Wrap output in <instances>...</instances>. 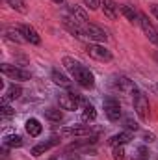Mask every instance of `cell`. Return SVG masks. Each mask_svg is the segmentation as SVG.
<instances>
[{"mask_svg": "<svg viewBox=\"0 0 158 160\" xmlns=\"http://www.w3.org/2000/svg\"><path fill=\"white\" fill-rule=\"evenodd\" d=\"M4 147H7V149H15V147H22V138L19 136V134H7V136H4Z\"/></svg>", "mask_w": 158, "mask_h": 160, "instance_id": "obj_17", "label": "cell"}, {"mask_svg": "<svg viewBox=\"0 0 158 160\" xmlns=\"http://www.w3.org/2000/svg\"><path fill=\"white\" fill-rule=\"evenodd\" d=\"M151 11H153V15L156 17V21H158V4H155V6L151 8Z\"/></svg>", "mask_w": 158, "mask_h": 160, "instance_id": "obj_27", "label": "cell"}, {"mask_svg": "<svg viewBox=\"0 0 158 160\" xmlns=\"http://www.w3.org/2000/svg\"><path fill=\"white\" fill-rule=\"evenodd\" d=\"M63 67L67 69V73L71 75V78L75 80L80 88H84V89L95 88V77H93V73L84 63H80L78 60H75L71 56H65L63 58Z\"/></svg>", "mask_w": 158, "mask_h": 160, "instance_id": "obj_1", "label": "cell"}, {"mask_svg": "<svg viewBox=\"0 0 158 160\" xmlns=\"http://www.w3.org/2000/svg\"><path fill=\"white\" fill-rule=\"evenodd\" d=\"M140 26H141V30H143V34L149 38V39L153 41L155 45H158V30L149 22V19H147V15H140Z\"/></svg>", "mask_w": 158, "mask_h": 160, "instance_id": "obj_10", "label": "cell"}, {"mask_svg": "<svg viewBox=\"0 0 158 160\" xmlns=\"http://www.w3.org/2000/svg\"><path fill=\"white\" fill-rule=\"evenodd\" d=\"M82 101H84V99L80 97L78 93H75V91H71V89H67V91L60 93V97H58L60 108H62V110H69V112L78 110L80 104H82Z\"/></svg>", "mask_w": 158, "mask_h": 160, "instance_id": "obj_3", "label": "cell"}, {"mask_svg": "<svg viewBox=\"0 0 158 160\" xmlns=\"http://www.w3.org/2000/svg\"><path fill=\"white\" fill-rule=\"evenodd\" d=\"M52 2H56V4H62V2H63V0H52Z\"/></svg>", "mask_w": 158, "mask_h": 160, "instance_id": "obj_28", "label": "cell"}, {"mask_svg": "<svg viewBox=\"0 0 158 160\" xmlns=\"http://www.w3.org/2000/svg\"><path fill=\"white\" fill-rule=\"evenodd\" d=\"M60 143V136H52L50 140H47V142H41L37 145H34L32 147V155L34 157H39V155H45L47 151H50L52 147H56Z\"/></svg>", "mask_w": 158, "mask_h": 160, "instance_id": "obj_11", "label": "cell"}, {"mask_svg": "<svg viewBox=\"0 0 158 160\" xmlns=\"http://www.w3.org/2000/svg\"><path fill=\"white\" fill-rule=\"evenodd\" d=\"M50 77H52V80H54L56 86H62V88H65V89H71L73 80L69 78V77H65L63 73H60V69H52V71H50Z\"/></svg>", "mask_w": 158, "mask_h": 160, "instance_id": "obj_15", "label": "cell"}, {"mask_svg": "<svg viewBox=\"0 0 158 160\" xmlns=\"http://www.w3.org/2000/svg\"><path fill=\"white\" fill-rule=\"evenodd\" d=\"M0 114H2V118H4V119H9V118H13V116H15V110H13L9 104H7V101H2Z\"/></svg>", "mask_w": 158, "mask_h": 160, "instance_id": "obj_24", "label": "cell"}, {"mask_svg": "<svg viewBox=\"0 0 158 160\" xmlns=\"http://www.w3.org/2000/svg\"><path fill=\"white\" fill-rule=\"evenodd\" d=\"M110 86L116 91H125V93H134L136 91V84L130 78H126V77H112Z\"/></svg>", "mask_w": 158, "mask_h": 160, "instance_id": "obj_8", "label": "cell"}, {"mask_svg": "<svg viewBox=\"0 0 158 160\" xmlns=\"http://www.w3.org/2000/svg\"><path fill=\"white\" fill-rule=\"evenodd\" d=\"M45 118L48 121H52V123H60L63 119V114L60 112V108H47L45 110Z\"/></svg>", "mask_w": 158, "mask_h": 160, "instance_id": "obj_22", "label": "cell"}, {"mask_svg": "<svg viewBox=\"0 0 158 160\" xmlns=\"http://www.w3.org/2000/svg\"><path fill=\"white\" fill-rule=\"evenodd\" d=\"M95 128L91 125H71V127H63L60 130V136L63 138H86V136H93Z\"/></svg>", "mask_w": 158, "mask_h": 160, "instance_id": "obj_4", "label": "cell"}, {"mask_svg": "<svg viewBox=\"0 0 158 160\" xmlns=\"http://www.w3.org/2000/svg\"><path fill=\"white\" fill-rule=\"evenodd\" d=\"M102 108H104V116L110 121H119L123 116V110H121V102H119L116 97L108 95L102 99Z\"/></svg>", "mask_w": 158, "mask_h": 160, "instance_id": "obj_5", "label": "cell"}, {"mask_svg": "<svg viewBox=\"0 0 158 160\" xmlns=\"http://www.w3.org/2000/svg\"><path fill=\"white\" fill-rule=\"evenodd\" d=\"M24 128H26V132H28L32 138H37L41 132H43V125H41L39 119H36V118L26 119V123H24Z\"/></svg>", "mask_w": 158, "mask_h": 160, "instance_id": "obj_16", "label": "cell"}, {"mask_svg": "<svg viewBox=\"0 0 158 160\" xmlns=\"http://www.w3.org/2000/svg\"><path fill=\"white\" fill-rule=\"evenodd\" d=\"M19 28V32L22 34V38L26 43H32V45H41V36L37 34V30L34 28V26H30V24H19L17 26Z\"/></svg>", "mask_w": 158, "mask_h": 160, "instance_id": "obj_9", "label": "cell"}, {"mask_svg": "<svg viewBox=\"0 0 158 160\" xmlns=\"http://www.w3.org/2000/svg\"><path fill=\"white\" fill-rule=\"evenodd\" d=\"M132 95H134V97H132V101H134V112L138 114V118L141 121H147L149 116H151V106H149L147 95H145L141 89H138V88H136V91H134Z\"/></svg>", "mask_w": 158, "mask_h": 160, "instance_id": "obj_2", "label": "cell"}, {"mask_svg": "<svg viewBox=\"0 0 158 160\" xmlns=\"http://www.w3.org/2000/svg\"><path fill=\"white\" fill-rule=\"evenodd\" d=\"M69 13H71V17L77 19V21H87V13H86V9L80 8V6H77V4L69 6Z\"/></svg>", "mask_w": 158, "mask_h": 160, "instance_id": "obj_19", "label": "cell"}, {"mask_svg": "<svg viewBox=\"0 0 158 160\" xmlns=\"http://www.w3.org/2000/svg\"><path fill=\"white\" fill-rule=\"evenodd\" d=\"M80 108H82V121H86V123H89V121H95L97 119V110H95V106L91 104V102H87L86 99L82 101V104H80Z\"/></svg>", "mask_w": 158, "mask_h": 160, "instance_id": "obj_13", "label": "cell"}, {"mask_svg": "<svg viewBox=\"0 0 158 160\" xmlns=\"http://www.w3.org/2000/svg\"><path fill=\"white\" fill-rule=\"evenodd\" d=\"M11 9H15V11H19V13H26L28 9H26V4H24V0H4Z\"/></svg>", "mask_w": 158, "mask_h": 160, "instance_id": "obj_23", "label": "cell"}, {"mask_svg": "<svg viewBox=\"0 0 158 160\" xmlns=\"http://www.w3.org/2000/svg\"><path fill=\"white\" fill-rule=\"evenodd\" d=\"M0 71H2L4 77H7V78H11V80H21V82H24V80L32 78L30 71H26V69H22V67H17V65H11V63H2V65H0Z\"/></svg>", "mask_w": 158, "mask_h": 160, "instance_id": "obj_7", "label": "cell"}, {"mask_svg": "<svg viewBox=\"0 0 158 160\" xmlns=\"http://www.w3.org/2000/svg\"><path fill=\"white\" fill-rule=\"evenodd\" d=\"M119 11H121V13H123L130 22H140V15H138L130 6H119Z\"/></svg>", "mask_w": 158, "mask_h": 160, "instance_id": "obj_21", "label": "cell"}, {"mask_svg": "<svg viewBox=\"0 0 158 160\" xmlns=\"http://www.w3.org/2000/svg\"><path fill=\"white\" fill-rule=\"evenodd\" d=\"M4 36H6V39H9V41L24 43V38H22V34L19 32V28H6V30H4Z\"/></svg>", "mask_w": 158, "mask_h": 160, "instance_id": "obj_20", "label": "cell"}, {"mask_svg": "<svg viewBox=\"0 0 158 160\" xmlns=\"http://www.w3.org/2000/svg\"><path fill=\"white\" fill-rule=\"evenodd\" d=\"M101 6H102L104 15H106L110 21H116V19L119 17V13H121V11H119V6L114 2V0H102Z\"/></svg>", "mask_w": 158, "mask_h": 160, "instance_id": "obj_12", "label": "cell"}, {"mask_svg": "<svg viewBox=\"0 0 158 160\" xmlns=\"http://www.w3.org/2000/svg\"><path fill=\"white\" fill-rule=\"evenodd\" d=\"M155 58H156V62H158V52H156V56H155Z\"/></svg>", "mask_w": 158, "mask_h": 160, "instance_id": "obj_29", "label": "cell"}, {"mask_svg": "<svg viewBox=\"0 0 158 160\" xmlns=\"http://www.w3.org/2000/svg\"><path fill=\"white\" fill-rule=\"evenodd\" d=\"M102 4V0H84V6H87L89 9H99Z\"/></svg>", "mask_w": 158, "mask_h": 160, "instance_id": "obj_25", "label": "cell"}, {"mask_svg": "<svg viewBox=\"0 0 158 160\" xmlns=\"http://www.w3.org/2000/svg\"><path fill=\"white\" fill-rule=\"evenodd\" d=\"M114 158L116 160H125V149H123V145L114 147Z\"/></svg>", "mask_w": 158, "mask_h": 160, "instance_id": "obj_26", "label": "cell"}, {"mask_svg": "<svg viewBox=\"0 0 158 160\" xmlns=\"http://www.w3.org/2000/svg\"><path fill=\"white\" fill-rule=\"evenodd\" d=\"M86 54L97 62H112L114 56L112 52L104 47V45H99V43H87L86 45Z\"/></svg>", "mask_w": 158, "mask_h": 160, "instance_id": "obj_6", "label": "cell"}, {"mask_svg": "<svg viewBox=\"0 0 158 160\" xmlns=\"http://www.w3.org/2000/svg\"><path fill=\"white\" fill-rule=\"evenodd\" d=\"M22 95V89H21V86H15V84H11L6 91H4V99L2 101H15V99H19Z\"/></svg>", "mask_w": 158, "mask_h": 160, "instance_id": "obj_18", "label": "cell"}, {"mask_svg": "<svg viewBox=\"0 0 158 160\" xmlns=\"http://www.w3.org/2000/svg\"><path fill=\"white\" fill-rule=\"evenodd\" d=\"M130 140H132V132H130V130H123V132H119V134H114V136L108 140V143H110L112 147H119V145L128 143Z\"/></svg>", "mask_w": 158, "mask_h": 160, "instance_id": "obj_14", "label": "cell"}]
</instances>
